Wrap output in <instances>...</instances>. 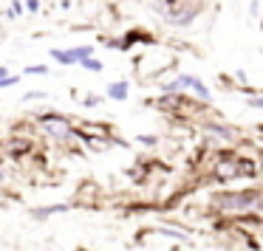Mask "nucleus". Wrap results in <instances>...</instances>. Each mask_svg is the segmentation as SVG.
I'll return each instance as SVG.
<instances>
[{
	"mask_svg": "<svg viewBox=\"0 0 263 251\" xmlns=\"http://www.w3.org/2000/svg\"><path fill=\"white\" fill-rule=\"evenodd\" d=\"M68 57L74 65H80V59L85 57H93V46H77V48H68Z\"/></svg>",
	"mask_w": 263,
	"mask_h": 251,
	"instance_id": "obj_5",
	"label": "nucleus"
},
{
	"mask_svg": "<svg viewBox=\"0 0 263 251\" xmlns=\"http://www.w3.org/2000/svg\"><path fill=\"white\" fill-rule=\"evenodd\" d=\"M246 104H249V108H255V110H263V96H246Z\"/></svg>",
	"mask_w": 263,
	"mask_h": 251,
	"instance_id": "obj_15",
	"label": "nucleus"
},
{
	"mask_svg": "<svg viewBox=\"0 0 263 251\" xmlns=\"http://www.w3.org/2000/svg\"><path fill=\"white\" fill-rule=\"evenodd\" d=\"M23 6H26V12H31V14H37V12H40V0H26Z\"/></svg>",
	"mask_w": 263,
	"mask_h": 251,
	"instance_id": "obj_16",
	"label": "nucleus"
},
{
	"mask_svg": "<svg viewBox=\"0 0 263 251\" xmlns=\"http://www.w3.org/2000/svg\"><path fill=\"white\" fill-rule=\"evenodd\" d=\"M99 104H102V96H97V93H88L82 99V108H99Z\"/></svg>",
	"mask_w": 263,
	"mask_h": 251,
	"instance_id": "obj_12",
	"label": "nucleus"
},
{
	"mask_svg": "<svg viewBox=\"0 0 263 251\" xmlns=\"http://www.w3.org/2000/svg\"><path fill=\"white\" fill-rule=\"evenodd\" d=\"M218 206L223 212H246V209H263V195L255 189H246V192H227L218 195Z\"/></svg>",
	"mask_w": 263,
	"mask_h": 251,
	"instance_id": "obj_1",
	"label": "nucleus"
},
{
	"mask_svg": "<svg viewBox=\"0 0 263 251\" xmlns=\"http://www.w3.org/2000/svg\"><path fill=\"white\" fill-rule=\"evenodd\" d=\"M6 74H12V71H9V65H0V76H6Z\"/></svg>",
	"mask_w": 263,
	"mask_h": 251,
	"instance_id": "obj_18",
	"label": "nucleus"
},
{
	"mask_svg": "<svg viewBox=\"0 0 263 251\" xmlns=\"http://www.w3.org/2000/svg\"><path fill=\"white\" fill-rule=\"evenodd\" d=\"M37 99H48V93L46 91H31L23 96V102H37Z\"/></svg>",
	"mask_w": 263,
	"mask_h": 251,
	"instance_id": "obj_14",
	"label": "nucleus"
},
{
	"mask_svg": "<svg viewBox=\"0 0 263 251\" xmlns=\"http://www.w3.org/2000/svg\"><path fill=\"white\" fill-rule=\"evenodd\" d=\"M190 91H193L198 99H204V102H212V91L204 85V79H198L195 74H193V82H190Z\"/></svg>",
	"mask_w": 263,
	"mask_h": 251,
	"instance_id": "obj_4",
	"label": "nucleus"
},
{
	"mask_svg": "<svg viewBox=\"0 0 263 251\" xmlns=\"http://www.w3.org/2000/svg\"><path fill=\"white\" fill-rule=\"evenodd\" d=\"M60 212H68V203H57V206H40V209H31L34 217H51V215H60Z\"/></svg>",
	"mask_w": 263,
	"mask_h": 251,
	"instance_id": "obj_6",
	"label": "nucleus"
},
{
	"mask_svg": "<svg viewBox=\"0 0 263 251\" xmlns=\"http://www.w3.org/2000/svg\"><path fill=\"white\" fill-rule=\"evenodd\" d=\"M139 144H159V136H139Z\"/></svg>",
	"mask_w": 263,
	"mask_h": 251,
	"instance_id": "obj_17",
	"label": "nucleus"
},
{
	"mask_svg": "<svg viewBox=\"0 0 263 251\" xmlns=\"http://www.w3.org/2000/svg\"><path fill=\"white\" fill-rule=\"evenodd\" d=\"M51 59H54V62H60V65H65V68H68V65H74L65 48H51Z\"/></svg>",
	"mask_w": 263,
	"mask_h": 251,
	"instance_id": "obj_11",
	"label": "nucleus"
},
{
	"mask_svg": "<svg viewBox=\"0 0 263 251\" xmlns=\"http://www.w3.org/2000/svg\"><path fill=\"white\" fill-rule=\"evenodd\" d=\"M48 65L40 62V65H29V68H23V76H48Z\"/></svg>",
	"mask_w": 263,
	"mask_h": 251,
	"instance_id": "obj_10",
	"label": "nucleus"
},
{
	"mask_svg": "<svg viewBox=\"0 0 263 251\" xmlns=\"http://www.w3.org/2000/svg\"><path fill=\"white\" fill-rule=\"evenodd\" d=\"M195 12H198V9H193V6H178V9H170V12H167V23L170 26H190L193 23V17H195Z\"/></svg>",
	"mask_w": 263,
	"mask_h": 251,
	"instance_id": "obj_2",
	"label": "nucleus"
},
{
	"mask_svg": "<svg viewBox=\"0 0 263 251\" xmlns=\"http://www.w3.org/2000/svg\"><path fill=\"white\" fill-rule=\"evenodd\" d=\"M105 96L114 99V102H127V96H130V82H127V79L108 82V88H105Z\"/></svg>",
	"mask_w": 263,
	"mask_h": 251,
	"instance_id": "obj_3",
	"label": "nucleus"
},
{
	"mask_svg": "<svg viewBox=\"0 0 263 251\" xmlns=\"http://www.w3.org/2000/svg\"><path fill=\"white\" fill-rule=\"evenodd\" d=\"M80 68L91 71V74H102V71H105V62H99L97 57H85V59H80Z\"/></svg>",
	"mask_w": 263,
	"mask_h": 251,
	"instance_id": "obj_8",
	"label": "nucleus"
},
{
	"mask_svg": "<svg viewBox=\"0 0 263 251\" xmlns=\"http://www.w3.org/2000/svg\"><path fill=\"white\" fill-rule=\"evenodd\" d=\"M204 130L215 133V136L227 138V141H235V133H232V127H223V124H210V121H206V124H204Z\"/></svg>",
	"mask_w": 263,
	"mask_h": 251,
	"instance_id": "obj_7",
	"label": "nucleus"
},
{
	"mask_svg": "<svg viewBox=\"0 0 263 251\" xmlns=\"http://www.w3.org/2000/svg\"><path fill=\"white\" fill-rule=\"evenodd\" d=\"M17 82H20V76H17V74H6V76H0V91H3V88L17 85Z\"/></svg>",
	"mask_w": 263,
	"mask_h": 251,
	"instance_id": "obj_13",
	"label": "nucleus"
},
{
	"mask_svg": "<svg viewBox=\"0 0 263 251\" xmlns=\"http://www.w3.org/2000/svg\"><path fill=\"white\" fill-rule=\"evenodd\" d=\"M23 9H26V6H23V0H12V6L3 12V17H6V20H17L20 14H23Z\"/></svg>",
	"mask_w": 263,
	"mask_h": 251,
	"instance_id": "obj_9",
	"label": "nucleus"
}]
</instances>
